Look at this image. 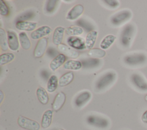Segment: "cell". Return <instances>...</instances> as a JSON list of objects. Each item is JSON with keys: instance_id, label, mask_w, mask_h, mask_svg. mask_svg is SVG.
<instances>
[{"instance_id": "6da1fadb", "label": "cell", "mask_w": 147, "mask_h": 130, "mask_svg": "<svg viewBox=\"0 0 147 130\" xmlns=\"http://www.w3.org/2000/svg\"><path fill=\"white\" fill-rule=\"evenodd\" d=\"M116 78V74L113 72H108L103 74L96 83V89L98 90L105 89L113 84Z\"/></svg>"}, {"instance_id": "7a4b0ae2", "label": "cell", "mask_w": 147, "mask_h": 130, "mask_svg": "<svg viewBox=\"0 0 147 130\" xmlns=\"http://www.w3.org/2000/svg\"><path fill=\"white\" fill-rule=\"evenodd\" d=\"M17 123L20 127L27 130H39L40 128V125L38 122L23 116L18 117Z\"/></svg>"}, {"instance_id": "3957f363", "label": "cell", "mask_w": 147, "mask_h": 130, "mask_svg": "<svg viewBox=\"0 0 147 130\" xmlns=\"http://www.w3.org/2000/svg\"><path fill=\"white\" fill-rule=\"evenodd\" d=\"M131 17V13L129 10H125L118 11L111 18L110 21L113 25L119 26L129 19Z\"/></svg>"}, {"instance_id": "277c9868", "label": "cell", "mask_w": 147, "mask_h": 130, "mask_svg": "<svg viewBox=\"0 0 147 130\" xmlns=\"http://www.w3.org/2000/svg\"><path fill=\"white\" fill-rule=\"evenodd\" d=\"M87 123L94 127L98 128H106L109 125V121L102 117L95 116V115H90L87 118Z\"/></svg>"}, {"instance_id": "5b68a950", "label": "cell", "mask_w": 147, "mask_h": 130, "mask_svg": "<svg viewBox=\"0 0 147 130\" xmlns=\"http://www.w3.org/2000/svg\"><path fill=\"white\" fill-rule=\"evenodd\" d=\"M133 27L131 25H126L123 29L121 36V42L124 46L129 45L133 34Z\"/></svg>"}, {"instance_id": "8992f818", "label": "cell", "mask_w": 147, "mask_h": 130, "mask_svg": "<svg viewBox=\"0 0 147 130\" xmlns=\"http://www.w3.org/2000/svg\"><path fill=\"white\" fill-rule=\"evenodd\" d=\"M48 46V38L46 37L38 40L34 52L33 54L35 58H40L45 53Z\"/></svg>"}, {"instance_id": "52a82bcc", "label": "cell", "mask_w": 147, "mask_h": 130, "mask_svg": "<svg viewBox=\"0 0 147 130\" xmlns=\"http://www.w3.org/2000/svg\"><path fill=\"white\" fill-rule=\"evenodd\" d=\"M67 42L69 46L75 49L83 50L86 48L85 40L80 37L70 36L67 38Z\"/></svg>"}, {"instance_id": "ba28073f", "label": "cell", "mask_w": 147, "mask_h": 130, "mask_svg": "<svg viewBox=\"0 0 147 130\" xmlns=\"http://www.w3.org/2000/svg\"><path fill=\"white\" fill-rule=\"evenodd\" d=\"M7 36L9 49L12 51L17 50L20 44L16 33L11 30H8L7 31Z\"/></svg>"}, {"instance_id": "9c48e42d", "label": "cell", "mask_w": 147, "mask_h": 130, "mask_svg": "<svg viewBox=\"0 0 147 130\" xmlns=\"http://www.w3.org/2000/svg\"><path fill=\"white\" fill-rule=\"evenodd\" d=\"M52 30V29L48 26H42L32 31L30 34V37L34 40H40L49 35Z\"/></svg>"}, {"instance_id": "30bf717a", "label": "cell", "mask_w": 147, "mask_h": 130, "mask_svg": "<svg viewBox=\"0 0 147 130\" xmlns=\"http://www.w3.org/2000/svg\"><path fill=\"white\" fill-rule=\"evenodd\" d=\"M146 60V57L143 54L135 53L127 56L125 57V63L130 65H136L144 62Z\"/></svg>"}, {"instance_id": "8fae6325", "label": "cell", "mask_w": 147, "mask_h": 130, "mask_svg": "<svg viewBox=\"0 0 147 130\" xmlns=\"http://www.w3.org/2000/svg\"><path fill=\"white\" fill-rule=\"evenodd\" d=\"M84 7L80 4H78L73 6L67 13L66 19L70 21H74L78 19L83 13Z\"/></svg>"}, {"instance_id": "7c38bea8", "label": "cell", "mask_w": 147, "mask_h": 130, "mask_svg": "<svg viewBox=\"0 0 147 130\" xmlns=\"http://www.w3.org/2000/svg\"><path fill=\"white\" fill-rule=\"evenodd\" d=\"M91 98V93L88 90L80 93L75 98L74 103L76 107H82L87 104Z\"/></svg>"}, {"instance_id": "4fadbf2b", "label": "cell", "mask_w": 147, "mask_h": 130, "mask_svg": "<svg viewBox=\"0 0 147 130\" xmlns=\"http://www.w3.org/2000/svg\"><path fill=\"white\" fill-rule=\"evenodd\" d=\"M65 100V94L63 92H59L55 96L52 104V108L53 110L55 112H58L64 105Z\"/></svg>"}, {"instance_id": "5bb4252c", "label": "cell", "mask_w": 147, "mask_h": 130, "mask_svg": "<svg viewBox=\"0 0 147 130\" xmlns=\"http://www.w3.org/2000/svg\"><path fill=\"white\" fill-rule=\"evenodd\" d=\"M37 24L34 22H30L28 21H17L16 23V27L19 30L33 31L36 30Z\"/></svg>"}, {"instance_id": "9a60e30c", "label": "cell", "mask_w": 147, "mask_h": 130, "mask_svg": "<svg viewBox=\"0 0 147 130\" xmlns=\"http://www.w3.org/2000/svg\"><path fill=\"white\" fill-rule=\"evenodd\" d=\"M57 48L62 54L71 58H77L79 56V53L77 50L68 47L65 44H60L57 46Z\"/></svg>"}, {"instance_id": "2e32d148", "label": "cell", "mask_w": 147, "mask_h": 130, "mask_svg": "<svg viewBox=\"0 0 147 130\" xmlns=\"http://www.w3.org/2000/svg\"><path fill=\"white\" fill-rule=\"evenodd\" d=\"M66 57L64 54L60 53L57 54L54 58L51 61L49 64V67L53 72H55L59 67L62 65H64L65 62Z\"/></svg>"}, {"instance_id": "e0dca14e", "label": "cell", "mask_w": 147, "mask_h": 130, "mask_svg": "<svg viewBox=\"0 0 147 130\" xmlns=\"http://www.w3.org/2000/svg\"><path fill=\"white\" fill-rule=\"evenodd\" d=\"M64 31H65V29L62 26H58L55 29L52 36V42L53 44L57 46L61 44Z\"/></svg>"}, {"instance_id": "ac0fdd59", "label": "cell", "mask_w": 147, "mask_h": 130, "mask_svg": "<svg viewBox=\"0 0 147 130\" xmlns=\"http://www.w3.org/2000/svg\"><path fill=\"white\" fill-rule=\"evenodd\" d=\"M97 36L98 32L96 30H91L87 33L85 39L86 47L87 49L91 50L92 49L96 42Z\"/></svg>"}, {"instance_id": "d6986e66", "label": "cell", "mask_w": 147, "mask_h": 130, "mask_svg": "<svg viewBox=\"0 0 147 130\" xmlns=\"http://www.w3.org/2000/svg\"><path fill=\"white\" fill-rule=\"evenodd\" d=\"M132 81L137 87L142 90H147V82L138 74H134L131 77Z\"/></svg>"}, {"instance_id": "ffe728a7", "label": "cell", "mask_w": 147, "mask_h": 130, "mask_svg": "<svg viewBox=\"0 0 147 130\" xmlns=\"http://www.w3.org/2000/svg\"><path fill=\"white\" fill-rule=\"evenodd\" d=\"M53 116V111L51 109L47 110L44 112L42 115V119H41V127L43 128H48L51 123Z\"/></svg>"}, {"instance_id": "44dd1931", "label": "cell", "mask_w": 147, "mask_h": 130, "mask_svg": "<svg viewBox=\"0 0 147 130\" xmlns=\"http://www.w3.org/2000/svg\"><path fill=\"white\" fill-rule=\"evenodd\" d=\"M74 74L72 72H68L63 74L59 79V85L61 87L69 84L74 80Z\"/></svg>"}, {"instance_id": "7402d4cb", "label": "cell", "mask_w": 147, "mask_h": 130, "mask_svg": "<svg viewBox=\"0 0 147 130\" xmlns=\"http://www.w3.org/2000/svg\"><path fill=\"white\" fill-rule=\"evenodd\" d=\"M36 96L40 101L43 105L47 104L49 101V96L47 91L42 87L39 86L36 90Z\"/></svg>"}, {"instance_id": "603a6c76", "label": "cell", "mask_w": 147, "mask_h": 130, "mask_svg": "<svg viewBox=\"0 0 147 130\" xmlns=\"http://www.w3.org/2000/svg\"><path fill=\"white\" fill-rule=\"evenodd\" d=\"M82 67V63L80 61L69 60L66 61L63 65V68L67 70H78Z\"/></svg>"}, {"instance_id": "cb8c5ba5", "label": "cell", "mask_w": 147, "mask_h": 130, "mask_svg": "<svg viewBox=\"0 0 147 130\" xmlns=\"http://www.w3.org/2000/svg\"><path fill=\"white\" fill-rule=\"evenodd\" d=\"M59 85V80L56 75H52L47 82V91L49 93L54 92Z\"/></svg>"}, {"instance_id": "d4e9b609", "label": "cell", "mask_w": 147, "mask_h": 130, "mask_svg": "<svg viewBox=\"0 0 147 130\" xmlns=\"http://www.w3.org/2000/svg\"><path fill=\"white\" fill-rule=\"evenodd\" d=\"M116 37L113 34H108L105 36L100 44V47L103 50L107 49L114 43Z\"/></svg>"}, {"instance_id": "484cf974", "label": "cell", "mask_w": 147, "mask_h": 130, "mask_svg": "<svg viewBox=\"0 0 147 130\" xmlns=\"http://www.w3.org/2000/svg\"><path fill=\"white\" fill-rule=\"evenodd\" d=\"M19 41L21 46L25 50H28L31 47L30 41L27 34L22 31L19 34Z\"/></svg>"}, {"instance_id": "4316f807", "label": "cell", "mask_w": 147, "mask_h": 130, "mask_svg": "<svg viewBox=\"0 0 147 130\" xmlns=\"http://www.w3.org/2000/svg\"><path fill=\"white\" fill-rule=\"evenodd\" d=\"M83 29L79 26H71L65 29V34L70 36H77L83 34Z\"/></svg>"}, {"instance_id": "83f0119b", "label": "cell", "mask_w": 147, "mask_h": 130, "mask_svg": "<svg viewBox=\"0 0 147 130\" xmlns=\"http://www.w3.org/2000/svg\"><path fill=\"white\" fill-rule=\"evenodd\" d=\"M87 54L91 58H103L106 55V52L105 50L99 48H92L87 52Z\"/></svg>"}, {"instance_id": "f1b7e54d", "label": "cell", "mask_w": 147, "mask_h": 130, "mask_svg": "<svg viewBox=\"0 0 147 130\" xmlns=\"http://www.w3.org/2000/svg\"><path fill=\"white\" fill-rule=\"evenodd\" d=\"M0 45L2 50H7L9 48L7 36L5 31L2 28H0Z\"/></svg>"}, {"instance_id": "f546056e", "label": "cell", "mask_w": 147, "mask_h": 130, "mask_svg": "<svg viewBox=\"0 0 147 130\" xmlns=\"http://www.w3.org/2000/svg\"><path fill=\"white\" fill-rule=\"evenodd\" d=\"M15 56L12 53H5L0 56V65H3L10 62L14 59Z\"/></svg>"}, {"instance_id": "4dcf8cb0", "label": "cell", "mask_w": 147, "mask_h": 130, "mask_svg": "<svg viewBox=\"0 0 147 130\" xmlns=\"http://www.w3.org/2000/svg\"><path fill=\"white\" fill-rule=\"evenodd\" d=\"M100 60L98 58H90L86 60H84L82 61V65L85 68H92L95 67L99 65Z\"/></svg>"}, {"instance_id": "1f68e13d", "label": "cell", "mask_w": 147, "mask_h": 130, "mask_svg": "<svg viewBox=\"0 0 147 130\" xmlns=\"http://www.w3.org/2000/svg\"><path fill=\"white\" fill-rule=\"evenodd\" d=\"M59 1L56 0H49L48 1L46 6H45V10L47 13H52L55 10V8L56 7L57 2Z\"/></svg>"}, {"instance_id": "d6a6232c", "label": "cell", "mask_w": 147, "mask_h": 130, "mask_svg": "<svg viewBox=\"0 0 147 130\" xmlns=\"http://www.w3.org/2000/svg\"><path fill=\"white\" fill-rule=\"evenodd\" d=\"M9 13V9L6 3L2 1H0V14L3 16H7Z\"/></svg>"}, {"instance_id": "836d02e7", "label": "cell", "mask_w": 147, "mask_h": 130, "mask_svg": "<svg viewBox=\"0 0 147 130\" xmlns=\"http://www.w3.org/2000/svg\"><path fill=\"white\" fill-rule=\"evenodd\" d=\"M34 16V13L33 11H26L24 13L21 14L18 17V21H26L28 19L32 18Z\"/></svg>"}, {"instance_id": "e575fe53", "label": "cell", "mask_w": 147, "mask_h": 130, "mask_svg": "<svg viewBox=\"0 0 147 130\" xmlns=\"http://www.w3.org/2000/svg\"><path fill=\"white\" fill-rule=\"evenodd\" d=\"M104 2H105V3L109 7H111L112 8H116L119 5V2L114 0H106L104 1Z\"/></svg>"}, {"instance_id": "d590c367", "label": "cell", "mask_w": 147, "mask_h": 130, "mask_svg": "<svg viewBox=\"0 0 147 130\" xmlns=\"http://www.w3.org/2000/svg\"><path fill=\"white\" fill-rule=\"evenodd\" d=\"M77 23H79L80 25H83L84 27H85V29H87V30H91V25L90 24V23H88L86 21H84V20H82V19H80V20H79V21H78V22H77ZM91 31V30H90Z\"/></svg>"}, {"instance_id": "8d00e7d4", "label": "cell", "mask_w": 147, "mask_h": 130, "mask_svg": "<svg viewBox=\"0 0 147 130\" xmlns=\"http://www.w3.org/2000/svg\"><path fill=\"white\" fill-rule=\"evenodd\" d=\"M141 120L144 123H147V110L142 114L141 116Z\"/></svg>"}, {"instance_id": "74e56055", "label": "cell", "mask_w": 147, "mask_h": 130, "mask_svg": "<svg viewBox=\"0 0 147 130\" xmlns=\"http://www.w3.org/2000/svg\"><path fill=\"white\" fill-rule=\"evenodd\" d=\"M145 100L147 102V94H146V96H145Z\"/></svg>"}, {"instance_id": "f35d334b", "label": "cell", "mask_w": 147, "mask_h": 130, "mask_svg": "<svg viewBox=\"0 0 147 130\" xmlns=\"http://www.w3.org/2000/svg\"><path fill=\"white\" fill-rule=\"evenodd\" d=\"M60 130H65V129H60Z\"/></svg>"}, {"instance_id": "ab89813d", "label": "cell", "mask_w": 147, "mask_h": 130, "mask_svg": "<svg viewBox=\"0 0 147 130\" xmlns=\"http://www.w3.org/2000/svg\"><path fill=\"white\" fill-rule=\"evenodd\" d=\"M19 130H21V129H19Z\"/></svg>"}]
</instances>
